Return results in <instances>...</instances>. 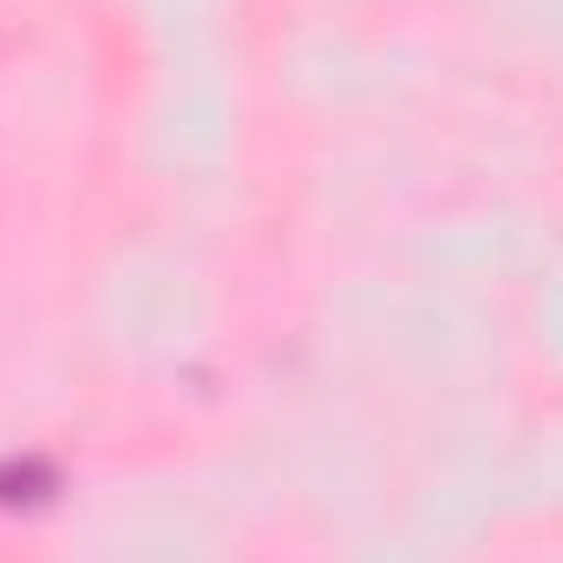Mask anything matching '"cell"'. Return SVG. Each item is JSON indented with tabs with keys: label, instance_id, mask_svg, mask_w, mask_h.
<instances>
[{
	"label": "cell",
	"instance_id": "6da1fadb",
	"mask_svg": "<svg viewBox=\"0 0 563 563\" xmlns=\"http://www.w3.org/2000/svg\"><path fill=\"white\" fill-rule=\"evenodd\" d=\"M59 498V465L40 459V452H20V459H0V511H40Z\"/></svg>",
	"mask_w": 563,
	"mask_h": 563
}]
</instances>
